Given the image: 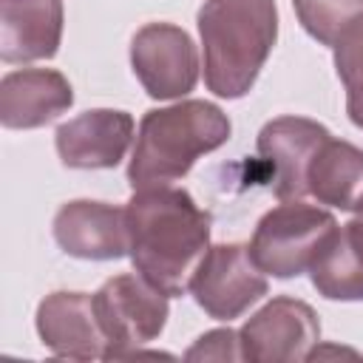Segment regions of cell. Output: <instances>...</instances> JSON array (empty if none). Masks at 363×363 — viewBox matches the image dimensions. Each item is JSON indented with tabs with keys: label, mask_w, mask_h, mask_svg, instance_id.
Instances as JSON below:
<instances>
[{
	"label": "cell",
	"mask_w": 363,
	"mask_h": 363,
	"mask_svg": "<svg viewBox=\"0 0 363 363\" xmlns=\"http://www.w3.org/2000/svg\"><path fill=\"white\" fill-rule=\"evenodd\" d=\"M329 128L309 116H275L255 139L258 156L272 164V193L275 199H303L309 196L306 173L318 147L329 139Z\"/></svg>",
	"instance_id": "9c48e42d"
},
{
	"label": "cell",
	"mask_w": 363,
	"mask_h": 363,
	"mask_svg": "<svg viewBox=\"0 0 363 363\" xmlns=\"http://www.w3.org/2000/svg\"><path fill=\"white\" fill-rule=\"evenodd\" d=\"M74 105V88L54 68H17L0 79V125L34 130Z\"/></svg>",
	"instance_id": "4fadbf2b"
},
{
	"label": "cell",
	"mask_w": 363,
	"mask_h": 363,
	"mask_svg": "<svg viewBox=\"0 0 363 363\" xmlns=\"http://www.w3.org/2000/svg\"><path fill=\"white\" fill-rule=\"evenodd\" d=\"M230 133V116L207 99H182L147 111L139 122L128 162L130 187L142 190L184 179L201 156L227 145Z\"/></svg>",
	"instance_id": "3957f363"
},
{
	"label": "cell",
	"mask_w": 363,
	"mask_h": 363,
	"mask_svg": "<svg viewBox=\"0 0 363 363\" xmlns=\"http://www.w3.org/2000/svg\"><path fill=\"white\" fill-rule=\"evenodd\" d=\"M136 125L128 111L116 108H91L62 122L54 133L60 162L74 170H108L116 167L133 136Z\"/></svg>",
	"instance_id": "30bf717a"
},
{
	"label": "cell",
	"mask_w": 363,
	"mask_h": 363,
	"mask_svg": "<svg viewBox=\"0 0 363 363\" xmlns=\"http://www.w3.org/2000/svg\"><path fill=\"white\" fill-rule=\"evenodd\" d=\"M352 227H354V230L363 235V201L354 207V218H352Z\"/></svg>",
	"instance_id": "ffe728a7"
},
{
	"label": "cell",
	"mask_w": 363,
	"mask_h": 363,
	"mask_svg": "<svg viewBox=\"0 0 363 363\" xmlns=\"http://www.w3.org/2000/svg\"><path fill=\"white\" fill-rule=\"evenodd\" d=\"M335 230L337 221L329 210L303 199H286L258 218L247 247L264 275L298 278L309 272L318 250Z\"/></svg>",
	"instance_id": "277c9868"
},
{
	"label": "cell",
	"mask_w": 363,
	"mask_h": 363,
	"mask_svg": "<svg viewBox=\"0 0 363 363\" xmlns=\"http://www.w3.org/2000/svg\"><path fill=\"white\" fill-rule=\"evenodd\" d=\"M309 196L335 210H354L363 201V147L329 136L306 173Z\"/></svg>",
	"instance_id": "9a60e30c"
},
{
	"label": "cell",
	"mask_w": 363,
	"mask_h": 363,
	"mask_svg": "<svg viewBox=\"0 0 363 363\" xmlns=\"http://www.w3.org/2000/svg\"><path fill=\"white\" fill-rule=\"evenodd\" d=\"M196 26L207 91L221 99L250 94L278 40L275 0H204Z\"/></svg>",
	"instance_id": "7a4b0ae2"
},
{
	"label": "cell",
	"mask_w": 363,
	"mask_h": 363,
	"mask_svg": "<svg viewBox=\"0 0 363 363\" xmlns=\"http://www.w3.org/2000/svg\"><path fill=\"white\" fill-rule=\"evenodd\" d=\"M65 26L62 0H0V60L26 65L60 51Z\"/></svg>",
	"instance_id": "5bb4252c"
},
{
	"label": "cell",
	"mask_w": 363,
	"mask_h": 363,
	"mask_svg": "<svg viewBox=\"0 0 363 363\" xmlns=\"http://www.w3.org/2000/svg\"><path fill=\"white\" fill-rule=\"evenodd\" d=\"M335 48V71L346 88V113L354 128L363 130V14L354 17Z\"/></svg>",
	"instance_id": "e0dca14e"
},
{
	"label": "cell",
	"mask_w": 363,
	"mask_h": 363,
	"mask_svg": "<svg viewBox=\"0 0 363 363\" xmlns=\"http://www.w3.org/2000/svg\"><path fill=\"white\" fill-rule=\"evenodd\" d=\"M267 275L247 244H213L199 261L187 292L213 320H235L267 295Z\"/></svg>",
	"instance_id": "8992f818"
},
{
	"label": "cell",
	"mask_w": 363,
	"mask_h": 363,
	"mask_svg": "<svg viewBox=\"0 0 363 363\" xmlns=\"http://www.w3.org/2000/svg\"><path fill=\"white\" fill-rule=\"evenodd\" d=\"M128 255L133 269L167 298L187 292L210 247L213 218L184 187L159 184L133 190L125 204Z\"/></svg>",
	"instance_id": "6da1fadb"
},
{
	"label": "cell",
	"mask_w": 363,
	"mask_h": 363,
	"mask_svg": "<svg viewBox=\"0 0 363 363\" xmlns=\"http://www.w3.org/2000/svg\"><path fill=\"white\" fill-rule=\"evenodd\" d=\"M301 28L320 45H335L343 28L363 14V0H292Z\"/></svg>",
	"instance_id": "ac0fdd59"
},
{
	"label": "cell",
	"mask_w": 363,
	"mask_h": 363,
	"mask_svg": "<svg viewBox=\"0 0 363 363\" xmlns=\"http://www.w3.org/2000/svg\"><path fill=\"white\" fill-rule=\"evenodd\" d=\"M187 360H244L241 340L235 329H213L204 332L187 352Z\"/></svg>",
	"instance_id": "d6986e66"
},
{
	"label": "cell",
	"mask_w": 363,
	"mask_h": 363,
	"mask_svg": "<svg viewBox=\"0 0 363 363\" xmlns=\"http://www.w3.org/2000/svg\"><path fill=\"white\" fill-rule=\"evenodd\" d=\"M130 68L150 99H182L199 82L193 37L173 23H147L130 40Z\"/></svg>",
	"instance_id": "ba28073f"
},
{
	"label": "cell",
	"mask_w": 363,
	"mask_h": 363,
	"mask_svg": "<svg viewBox=\"0 0 363 363\" xmlns=\"http://www.w3.org/2000/svg\"><path fill=\"white\" fill-rule=\"evenodd\" d=\"M99 326L108 349L105 360L139 354V349L156 340L167 323V295L139 272H122L108 278L94 292Z\"/></svg>",
	"instance_id": "5b68a950"
},
{
	"label": "cell",
	"mask_w": 363,
	"mask_h": 363,
	"mask_svg": "<svg viewBox=\"0 0 363 363\" xmlns=\"http://www.w3.org/2000/svg\"><path fill=\"white\" fill-rule=\"evenodd\" d=\"M34 326L40 343L57 354L71 360H105V332L96 318L94 295L88 292H65L57 289L37 303Z\"/></svg>",
	"instance_id": "8fae6325"
},
{
	"label": "cell",
	"mask_w": 363,
	"mask_h": 363,
	"mask_svg": "<svg viewBox=\"0 0 363 363\" xmlns=\"http://www.w3.org/2000/svg\"><path fill=\"white\" fill-rule=\"evenodd\" d=\"M54 241L82 261H116L128 255L125 207L91 199L65 201L54 216Z\"/></svg>",
	"instance_id": "7c38bea8"
},
{
	"label": "cell",
	"mask_w": 363,
	"mask_h": 363,
	"mask_svg": "<svg viewBox=\"0 0 363 363\" xmlns=\"http://www.w3.org/2000/svg\"><path fill=\"white\" fill-rule=\"evenodd\" d=\"M244 360L252 363H298L309 360L320 343V320L315 309L292 295H275L252 312L238 329Z\"/></svg>",
	"instance_id": "52a82bcc"
},
{
	"label": "cell",
	"mask_w": 363,
	"mask_h": 363,
	"mask_svg": "<svg viewBox=\"0 0 363 363\" xmlns=\"http://www.w3.org/2000/svg\"><path fill=\"white\" fill-rule=\"evenodd\" d=\"M309 278L326 301H363V235L352 221L323 241L309 267Z\"/></svg>",
	"instance_id": "2e32d148"
}]
</instances>
